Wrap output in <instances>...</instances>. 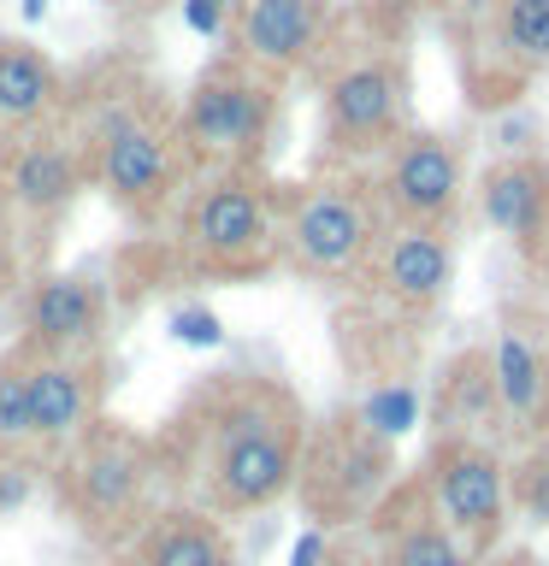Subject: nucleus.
<instances>
[{"label":"nucleus","instance_id":"1","mask_svg":"<svg viewBox=\"0 0 549 566\" xmlns=\"http://www.w3.org/2000/svg\"><path fill=\"white\" fill-rule=\"evenodd\" d=\"M159 472L189 490V507L230 520V513H260L278 495L296 490L301 472V407L272 378H242L225 371L172 413L154 437Z\"/></svg>","mask_w":549,"mask_h":566},{"label":"nucleus","instance_id":"2","mask_svg":"<svg viewBox=\"0 0 549 566\" xmlns=\"http://www.w3.org/2000/svg\"><path fill=\"white\" fill-rule=\"evenodd\" d=\"M48 478L53 495H60V513L89 543H124L154 513L148 507V490L159 484L154 437L131 431L118 419H95L65 454H53Z\"/></svg>","mask_w":549,"mask_h":566},{"label":"nucleus","instance_id":"3","mask_svg":"<svg viewBox=\"0 0 549 566\" xmlns=\"http://www.w3.org/2000/svg\"><path fill=\"white\" fill-rule=\"evenodd\" d=\"M272 212L266 195L242 177H219L189 201L184 212V248L189 265L207 277H255L272 265Z\"/></svg>","mask_w":549,"mask_h":566},{"label":"nucleus","instance_id":"4","mask_svg":"<svg viewBox=\"0 0 549 566\" xmlns=\"http://www.w3.org/2000/svg\"><path fill=\"white\" fill-rule=\"evenodd\" d=\"M172 142L148 118H136L131 106H106L95 124V177L106 201H118L124 212H154L172 189Z\"/></svg>","mask_w":549,"mask_h":566},{"label":"nucleus","instance_id":"5","mask_svg":"<svg viewBox=\"0 0 549 566\" xmlns=\"http://www.w3.org/2000/svg\"><path fill=\"white\" fill-rule=\"evenodd\" d=\"M283 248H290V260L301 272L313 277H343L354 265L366 260L372 248V212L354 189H313L301 195L290 207V219H283Z\"/></svg>","mask_w":549,"mask_h":566},{"label":"nucleus","instance_id":"6","mask_svg":"<svg viewBox=\"0 0 549 566\" xmlns=\"http://www.w3.org/2000/svg\"><path fill=\"white\" fill-rule=\"evenodd\" d=\"M30 360V449L53 460L101 419V354L60 360V354H24Z\"/></svg>","mask_w":549,"mask_h":566},{"label":"nucleus","instance_id":"7","mask_svg":"<svg viewBox=\"0 0 549 566\" xmlns=\"http://www.w3.org/2000/svg\"><path fill=\"white\" fill-rule=\"evenodd\" d=\"M18 318H24V336H18L24 354L83 360V354H101V336H106V301L77 272H42L24 290V313Z\"/></svg>","mask_w":549,"mask_h":566},{"label":"nucleus","instance_id":"8","mask_svg":"<svg viewBox=\"0 0 549 566\" xmlns=\"http://www.w3.org/2000/svg\"><path fill=\"white\" fill-rule=\"evenodd\" d=\"M266 124H272V95H266V83L237 77V71H213V77H201L189 106H184V136L201 154L260 148Z\"/></svg>","mask_w":549,"mask_h":566},{"label":"nucleus","instance_id":"9","mask_svg":"<svg viewBox=\"0 0 549 566\" xmlns=\"http://www.w3.org/2000/svg\"><path fill=\"white\" fill-rule=\"evenodd\" d=\"M432 490H437L443 525H449L455 537H473V543L496 537L503 507H508V484H503V467H496L490 449H478V442H449L432 467Z\"/></svg>","mask_w":549,"mask_h":566},{"label":"nucleus","instance_id":"10","mask_svg":"<svg viewBox=\"0 0 549 566\" xmlns=\"http://www.w3.org/2000/svg\"><path fill=\"white\" fill-rule=\"evenodd\" d=\"M131 566H237L225 525L201 507H154L131 537Z\"/></svg>","mask_w":549,"mask_h":566},{"label":"nucleus","instance_id":"11","mask_svg":"<svg viewBox=\"0 0 549 566\" xmlns=\"http://www.w3.org/2000/svg\"><path fill=\"white\" fill-rule=\"evenodd\" d=\"M384 189H390V207H396L407 224L443 219V212L455 207V189H460V166H455L449 142H437V136L402 142V154L390 159Z\"/></svg>","mask_w":549,"mask_h":566},{"label":"nucleus","instance_id":"12","mask_svg":"<svg viewBox=\"0 0 549 566\" xmlns=\"http://www.w3.org/2000/svg\"><path fill=\"white\" fill-rule=\"evenodd\" d=\"M77 184H83V166L71 148H60V142H24V148L7 154V171H0V189H7L12 212H24V219H53V212H65Z\"/></svg>","mask_w":549,"mask_h":566},{"label":"nucleus","instance_id":"13","mask_svg":"<svg viewBox=\"0 0 549 566\" xmlns=\"http://www.w3.org/2000/svg\"><path fill=\"white\" fill-rule=\"evenodd\" d=\"M379 272H384V290L396 295L402 307H432V301H443V290H449L455 260H449V242H443L432 224H407L384 242Z\"/></svg>","mask_w":549,"mask_h":566},{"label":"nucleus","instance_id":"14","mask_svg":"<svg viewBox=\"0 0 549 566\" xmlns=\"http://www.w3.org/2000/svg\"><path fill=\"white\" fill-rule=\"evenodd\" d=\"M242 53L260 65H296L319 35V0H242Z\"/></svg>","mask_w":549,"mask_h":566},{"label":"nucleus","instance_id":"15","mask_svg":"<svg viewBox=\"0 0 549 566\" xmlns=\"http://www.w3.org/2000/svg\"><path fill=\"white\" fill-rule=\"evenodd\" d=\"M331 130L336 136H384L402 113V83L390 65H354L331 83L325 95Z\"/></svg>","mask_w":549,"mask_h":566},{"label":"nucleus","instance_id":"16","mask_svg":"<svg viewBox=\"0 0 549 566\" xmlns=\"http://www.w3.org/2000/svg\"><path fill=\"white\" fill-rule=\"evenodd\" d=\"M543 207H549V177L543 166H503L485 177V219L503 230V237L531 242L543 230Z\"/></svg>","mask_w":549,"mask_h":566},{"label":"nucleus","instance_id":"17","mask_svg":"<svg viewBox=\"0 0 549 566\" xmlns=\"http://www.w3.org/2000/svg\"><path fill=\"white\" fill-rule=\"evenodd\" d=\"M60 101V77L35 48L0 42V124H35Z\"/></svg>","mask_w":549,"mask_h":566},{"label":"nucleus","instance_id":"18","mask_svg":"<svg viewBox=\"0 0 549 566\" xmlns=\"http://www.w3.org/2000/svg\"><path fill=\"white\" fill-rule=\"evenodd\" d=\"M490 389H496V407H508L514 419H531V413H538V401H543V366H538V348H531L520 331H503V336H496Z\"/></svg>","mask_w":549,"mask_h":566},{"label":"nucleus","instance_id":"19","mask_svg":"<svg viewBox=\"0 0 549 566\" xmlns=\"http://www.w3.org/2000/svg\"><path fill=\"white\" fill-rule=\"evenodd\" d=\"M384 566H473V555L443 520H407L390 531Z\"/></svg>","mask_w":549,"mask_h":566},{"label":"nucleus","instance_id":"20","mask_svg":"<svg viewBox=\"0 0 549 566\" xmlns=\"http://www.w3.org/2000/svg\"><path fill=\"white\" fill-rule=\"evenodd\" d=\"M0 454H35L30 449V360L12 348L0 360Z\"/></svg>","mask_w":549,"mask_h":566},{"label":"nucleus","instance_id":"21","mask_svg":"<svg viewBox=\"0 0 549 566\" xmlns=\"http://www.w3.org/2000/svg\"><path fill=\"white\" fill-rule=\"evenodd\" d=\"M414 419H419L414 384H372L366 401H361V413H354V424H361L366 437H379V442L407 437V431H414Z\"/></svg>","mask_w":549,"mask_h":566},{"label":"nucleus","instance_id":"22","mask_svg":"<svg viewBox=\"0 0 549 566\" xmlns=\"http://www.w3.org/2000/svg\"><path fill=\"white\" fill-rule=\"evenodd\" d=\"M503 35L520 60H549V0H508Z\"/></svg>","mask_w":549,"mask_h":566},{"label":"nucleus","instance_id":"23","mask_svg":"<svg viewBox=\"0 0 549 566\" xmlns=\"http://www.w3.org/2000/svg\"><path fill=\"white\" fill-rule=\"evenodd\" d=\"M48 478V460L42 454H0V513H18L42 490Z\"/></svg>","mask_w":549,"mask_h":566},{"label":"nucleus","instance_id":"24","mask_svg":"<svg viewBox=\"0 0 549 566\" xmlns=\"http://www.w3.org/2000/svg\"><path fill=\"white\" fill-rule=\"evenodd\" d=\"M166 331H172L184 348H219V343H225V318L213 313V307H201V301H189V307H172Z\"/></svg>","mask_w":549,"mask_h":566},{"label":"nucleus","instance_id":"25","mask_svg":"<svg viewBox=\"0 0 549 566\" xmlns=\"http://www.w3.org/2000/svg\"><path fill=\"white\" fill-rule=\"evenodd\" d=\"M230 18V0H184V24L195 35H219Z\"/></svg>","mask_w":549,"mask_h":566},{"label":"nucleus","instance_id":"26","mask_svg":"<svg viewBox=\"0 0 549 566\" xmlns=\"http://www.w3.org/2000/svg\"><path fill=\"white\" fill-rule=\"evenodd\" d=\"M526 507L538 513V520H549V467H531L526 472Z\"/></svg>","mask_w":549,"mask_h":566},{"label":"nucleus","instance_id":"27","mask_svg":"<svg viewBox=\"0 0 549 566\" xmlns=\"http://www.w3.org/2000/svg\"><path fill=\"white\" fill-rule=\"evenodd\" d=\"M319 560H325V531H301L290 548V566H319Z\"/></svg>","mask_w":549,"mask_h":566},{"label":"nucleus","instance_id":"28","mask_svg":"<svg viewBox=\"0 0 549 566\" xmlns=\"http://www.w3.org/2000/svg\"><path fill=\"white\" fill-rule=\"evenodd\" d=\"M24 18H30V24H42V18H48V0H24Z\"/></svg>","mask_w":549,"mask_h":566},{"label":"nucleus","instance_id":"29","mask_svg":"<svg viewBox=\"0 0 549 566\" xmlns=\"http://www.w3.org/2000/svg\"><path fill=\"white\" fill-rule=\"evenodd\" d=\"M503 566H531V560H503Z\"/></svg>","mask_w":549,"mask_h":566}]
</instances>
